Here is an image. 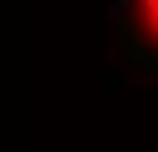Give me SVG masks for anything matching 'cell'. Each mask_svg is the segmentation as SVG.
<instances>
[{
    "label": "cell",
    "mask_w": 158,
    "mask_h": 152,
    "mask_svg": "<svg viewBox=\"0 0 158 152\" xmlns=\"http://www.w3.org/2000/svg\"><path fill=\"white\" fill-rule=\"evenodd\" d=\"M117 25L127 51L158 71V0H117Z\"/></svg>",
    "instance_id": "1"
}]
</instances>
